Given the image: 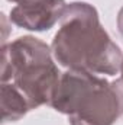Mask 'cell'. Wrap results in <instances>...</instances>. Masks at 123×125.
I'll return each instance as SVG.
<instances>
[{
    "label": "cell",
    "instance_id": "8",
    "mask_svg": "<svg viewBox=\"0 0 123 125\" xmlns=\"http://www.w3.org/2000/svg\"><path fill=\"white\" fill-rule=\"evenodd\" d=\"M120 74H122V77H120V80L123 82V61H122V65H120Z\"/></svg>",
    "mask_w": 123,
    "mask_h": 125
},
{
    "label": "cell",
    "instance_id": "7",
    "mask_svg": "<svg viewBox=\"0 0 123 125\" xmlns=\"http://www.w3.org/2000/svg\"><path fill=\"white\" fill-rule=\"evenodd\" d=\"M7 1H12V3H16V4H19V3H22V1H26V0H7Z\"/></svg>",
    "mask_w": 123,
    "mask_h": 125
},
{
    "label": "cell",
    "instance_id": "1",
    "mask_svg": "<svg viewBox=\"0 0 123 125\" xmlns=\"http://www.w3.org/2000/svg\"><path fill=\"white\" fill-rule=\"evenodd\" d=\"M51 50L54 58L68 70L116 76L123 52L100 23L97 9L87 1L67 4Z\"/></svg>",
    "mask_w": 123,
    "mask_h": 125
},
{
    "label": "cell",
    "instance_id": "6",
    "mask_svg": "<svg viewBox=\"0 0 123 125\" xmlns=\"http://www.w3.org/2000/svg\"><path fill=\"white\" fill-rule=\"evenodd\" d=\"M117 29L123 35V6H122V9L119 10V15H117Z\"/></svg>",
    "mask_w": 123,
    "mask_h": 125
},
{
    "label": "cell",
    "instance_id": "2",
    "mask_svg": "<svg viewBox=\"0 0 123 125\" xmlns=\"http://www.w3.org/2000/svg\"><path fill=\"white\" fill-rule=\"evenodd\" d=\"M49 106L67 115L71 125H113L123 115V82L67 70L60 77Z\"/></svg>",
    "mask_w": 123,
    "mask_h": 125
},
{
    "label": "cell",
    "instance_id": "3",
    "mask_svg": "<svg viewBox=\"0 0 123 125\" xmlns=\"http://www.w3.org/2000/svg\"><path fill=\"white\" fill-rule=\"evenodd\" d=\"M52 50L32 35L1 45V83H13L26 97L31 109L49 105L58 86V65Z\"/></svg>",
    "mask_w": 123,
    "mask_h": 125
},
{
    "label": "cell",
    "instance_id": "4",
    "mask_svg": "<svg viewBox=\"0 0 123 125\" xmlns=\"http://www.w3.org/2000/svg\"><path fill=\"white\" fill-rule=\"evenodd\" d=\"M67 7L65 0H26L10 10V22L26 31H49Z\"/></svg>",
    "mask_w": 123,
    "mask_h": 125
},
{
    "label": "cell",
    "instance_id": "5",
    "mask_svg": "<svg viewBox=\"0 0 123 125\" xmlns=\"http://www.w3.org/2000/svg\"><path fill=\"white\" fill-rule=\"evenodd\" d=\"M29 111V102L23 93L10 82L1 83V121L15 122L23 118Z\"/></svg>",
    "mask_w": 123,
    "mask_h": 125
}]
</instances>
